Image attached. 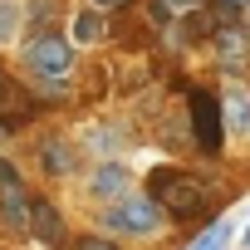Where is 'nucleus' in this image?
Masks as SVG:
<instances>
[{
  "mask_svg": "<svg viewBox=\"0 0 250 250\" xmlns=\"http://www.w3.org/2000/svg\"><path fill=\"white\" fill-rule=\"evenodd\" d=\"M30 235H35L40 245H64V216H59L49 201H35V211H30Z\"/></svg>",
  "mask_w": 250,
  "mask_h": 250,
  "instance_id": "obj_8",
  "label": "nucleus"
},
{
  "mask_svg": "<svg viewBox=\"0 0 250 250\" xmlns=\"http://www.w3.org/2000/svg\"><path fill=\"white\" fill-rule=\"evenodd\" d=\"M172 10H191V5H201V0H167Z\"/></svg>",
  "mask_w": 250,
  "mask_h": 250,
  "instance_id": "obj_18",
  "label": "nucleus"
},
{
  "mask_svg": "<svg viewBox=\"0 0 250 250\" xmlns=\"http://www.w3.org/2000/svg\"><path fill=\"white\" fill-rule=\"evenodd\" d=\"M187 113H191V138H196V147H201V152H221V143H226V113H221V103H216L211 93L191 88Z\"/></svg>",
  "mask_w": 250,
  "mask_h": 250,
  "instance_id": "obj_4",
  "label": "nucleus"
},
{
  "mask_svg": "<svg viewBox=\"0 0 250 250\" xmlns=\"http://www.w3.org/2000/svg\"><path fill=\"white\" fill-rule=\"evenodd\" d=\"M30 211H35L30 191H5L0 196V221H5V230H30Z\"/></svg>",
  "mask_w": 250,
  "mask_h": 250,
  "instance_id": "obj_9",
  "label": "nucleus"
},
{
  "mask_svg": "<svg viewBox=\"0 0 250 250\" xmlns=\"http://www.w3.org/2000/svg\"><path fill=\"white\" fill-rule=\"evenodd\" d=\"M25 69H30L35 79H69V69H74L69 40H59V35H35V40L25 44Z\"/></svg>",
  "mask_w": 250,
  "mask_h": 250,
  "instance_id": "obj_3",
  "label": "nucleus"
},
{
  "mask_svg": "<svg viewBox=\"0 0 250 250\" xmlns=\"http://www.w3.org/2000/svg\"><path fill=\"white\" fill-rule=\"evenodd\" d=\"M211 49H216L221 69H240L245 54H250V25H221V30H211Z\"/></svg>",
  "mask_w": 250,
  "mask_h": 250,
  "instance_id": "obj_5",
  "label": "nucleus"
},
{
  "mask_svg": "<svg viewBox=\"0 0 250 250\" xmlns=\"http://www.w3.org/2000/svg\"><path fill=\"white\" fill-rule=\"evenodd\" d=\"M226 240H230V221H211L187 250H226Z\"/></svg>",
  "mask_w": 250,
  "mask_h": 250,
  "instance_id": "obj_12",
  "label": "nucleus"
},
{
  "mask_svg": "<svg viewBox=\"0 0 250 250\" xmlns=\"http://www.w3.org/2000/svg\"><path fill=\"white\" fill-rule=\"evenodd\" d=\"M128 187H133V172L123 167V162H103V167L88 177V191H93L98 201H123Z\"/></svg>",
  "mask_w": 250,
  "mask_h": 250,
  "instance_id": "obj_6",
  "label": "nucleus"
},
{
  "mask_svg": "<svg viewBox=\"0 0 250 250\" xmlns=\"http://www.w3.org/2000/svg\"><path fill=\"white\" fill-rule=\"evenodd\" d=\"M98 221H103L108 235H133V240H143V235H157V230H162L167 211H162L152 196H123V201H108V211H103Z\"/></svg>",
  "mask_w": 250,
  "mask_h": 250,
  "instance_id": "obj_2",
  "label": "nucleus"
},
{
  "mask_svg": "<svg viewBox=\"0 0 250 250\" xmlns=\"http://www.w3.org/2000/svg\"><path fill=\"white\" fill-rule=\"evenodd\" d=\"M147 196H152L167 216H177V221H201V216L216 211V196L201 187V177L177 172V167H157V172L147 177Z\"/></svg>",
  "mask_w": 250,
  "mask_h": 250,
  "instance_id": "obj_1",
  "label": "nucleus"
},
{
  "mask_svg": "<svg viewBox=\"0 0 250 250\" xmlns=\"http://www.w3.org/2000/svg\"><path fill=\"white\" fill-rule=\"evenodd\" d=\"M40 167H44L49 177H69V172H74V147H69L64 138H44V143H40Z\"/></svg>",
  "mask_w": 250,
  "mask_h": 250,
  "instance_id": "obj_10",
  "label": "nucleus"
},
{
  "mask_svg": "<svg viewBox=\"0 0 250 250\" xmlns=\"http://www.w3.org/2000/svg\"><path fill=\"white\" fill-rule=\"evenodd\" d=\"M221 113H226V133L230 138H250V88H230L221 98Z\"/></svg>",
  "mask_w": 250,
  "mask_h": 250,
  "instance_id": "obj_7",
  "label": "nucleus"
},
{
  "mask_svg": "<svg viewBox=\"0 0 250 250\" xmlns=\"http://www.w3.org/2000/svg\"><path fill=\"white\" fill-rule=\"evenodd\" d=\"M15 98H20V93H15V83L0 74V113H15Z\"/></svg>",
  "mask_w": 250,
  "mask_h": 250,
  "instance_id": "obj_16",
  "label": "nucleus"
},
{
  "mask_svg": "<svg viewBox=\"0 0 250 250\" xmlns=\"http://www.w3.org/2000/svg\"><path fill=\"white\" fill-rule=\"evenodd\" d=\"M74 250H123V245H118L113 235H79Z\"/></svg>",
  "mask_w": 250,
  "mask_h": 250,
  "instance_id": "obj_15",
  "label": "nucleus"
},
{
  "mask_svg": "<svg viewBox=\"0 0 250 250\" xmlns=\"http://www.w3.org/2000/svg\"><path fill=\"white\" fill-rule=\"evenodd\" d=\"M103 35H108V25H103L98 5H88V10H79V15H74V40H79V44H98Z\"/></svg>",
  "mask_w": 250,
  "mask_h": 250,
  "instance_id": "obj_11",
  "label": "nucleus"
},
{
  "mask_svg": "<svg viewBox=\"0 0 250 250\" xmlns=\"http://www.w3.org/2000/svg\"><path fill=\"white\" fill-rule=\"evenodd\" d=\"M245 245H250V226H245Z\"/></svg>",
  "mask_w": 250,
  "mask_h": 250,
  "instance_id": "obj_19",
  "label": "nucleus"
},
{
  "mask_svg": "<svg viewBox=\"0 0 250 250\" xmlns=\"http://www.w3.org/2000/svg\"><path fill=\"white\" fill-rule=\"evenodd\" d=\"M15 25H20L15 5H10V0H0V44H5V40H15Z\"/></svg>",
  "mask_w": 250,
  "mask_h": 250,
  "instance_id": "obj_13",
  "label": "nucleus"
},
{
  "mask_svg": "<svg viewBox=\"0 0 250 250\" xmlns=\"http://www.w3.org/2000/svg\"><path fill=\"white\" fill-rule=\"evenodd\" d=\"M98 10H118V5H128V0H93Z\"/></svg>",
  "mask_w": 250,
  "mask_h": 250,
  "instance_id": "obj_17",
  "label": "nucleus"
},
{
  "mask_svg": "<svg viewBox=\"0 0 250 250\" xmlns=\"http://www.w3.org/2000/svg\"><path fill=\"white\" fill-rule=\"evenodd\" d=\"M5 191H25V182H20L15 162H5V157H0V196H5Z\"/></svg>",
  "mask_w": 250,
  "mask_h": 250,
  "instance_id": "obj_14",
  "label": "nucleus"
}]
</instances>
